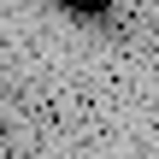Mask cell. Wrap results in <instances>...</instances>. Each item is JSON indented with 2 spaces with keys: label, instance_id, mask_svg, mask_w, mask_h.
Instances as JSON below:
<instances>
[{
  "label": "cell",
  "instance_id": "6da1fadb",
  "mask_svg": "<svg viewBox=\"0 0 159 159\" xmlns=\"http://www.w3.org/2000/svg\"><path fill=\"white\" fill-rule=\"evenodd\" d=\"M47 6H59L77 24H94V30H118V0H47Z\"/></svg>",
  "mask_w": 159,
  "mask_h": 159
}]
</instances>
